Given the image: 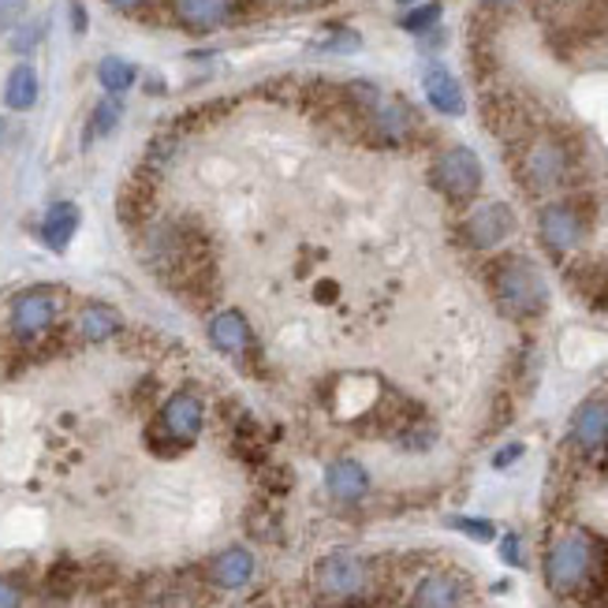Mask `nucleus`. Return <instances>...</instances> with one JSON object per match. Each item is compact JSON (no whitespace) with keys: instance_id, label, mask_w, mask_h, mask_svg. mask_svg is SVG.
<instances>
[{"instance_id":"obj_38","label":"nucleus","mask_w":608,"mask_h":608,"mask_svg":"<svg viewBox=\"0 0 608 608\" xmlns=\"http://www.w3.org/2000/svg\"><path fill=\"white\" fill-rule=\"evenodd\" d=\"M4 142H8V120L0 117V150H4Z\"/></svg>"},{"instance_id":"obj_36","label":"nucleus","mask_w":608,"mask_h":608,"mask_svg":"<svg viewBox=\"0 0 608 608\" xmlns=\"http://www.w3.org/2000/svg\"><path fill=\"white\" fill-rule=\"evenodd\" d=\"M519 0H482V8H489V12H508V8H516Z\"/></svg>"},{"instance_id":"obj_30","label":"nucleus","mask_w":608,"mask_h":608,"mask_svg":"<svg viewBox=\"0 0 608 608\" xmlns=\"http://www.w3.org/2000/svg\"><path fill=\"white\" fill-rule=\"evenodd\" d=\"M26 8H31V0H0V31L12 34L26 19Z\"/></svg>"},{"instance_id":"obj_33","label":"nucleus","mask_w":608,"mask_h":608,"mask_svg":"<svg viewBox=\"0 0 608 608\" xmlns=\"http://www.w3.org/2000/svg\"><path fill=\"white\" fill-rule=\"evenodd\" d=\"M522 452H527V449H522V444H508V449H500L497 455H493V467H497V471L511 467V463H516Z\"/></svg>"},{"instance_id":"obj_40","label":"nucleus","mask_w":608,"mask_h":608,"mask_svg":"<svg viewBox=\"0 0 608 608\" xmlns=\"http://www.w3.org/2000/svg\"><path fill=\"white\" fill-rule=\"evenodd\" d=\"M396 4H404V8H414V4H418V0H396Z\"/></svg>"},{"instance_id":"obj_1","label":"nucleus","mask_w":608,"mask_h":608,"mask_svg":"<svg viewBox=\"0 0 608 608\" xmlns=\"http://www.w3.org/2000/svg\"><path fill=\"white\" fill-rule=\"evenodd\" d=\"M511 165H516V179L527 195L549 198L556 191H564L575 176V146L556 131H534L522 142L508 150Z\"/></svg>"},{"instance_id":"obj_7","label":"nucleus","mask_w":608,"mask_h":608,"mask_svg":"<svg viewBox=\"0 0 608 608\" xmlns=\"http://www.w3.org/2000/svg\"><path fill=\"white\" fill-rule=\"evenodd\" d=\"M56 318H60V296L49 284H34V288L15 291L12 302H8V329H12L19 344L42 340L56 325Z\"/></svg>"},{"instance_id":"obj_25","label":"nucleus","mask_w":608,"mask_h":608,"mask_svg":"<svg viewBox=\"0 0 608 608\" xmlns=\"http://www.w3.org/2000/svg\"><path fill=\"white\" fill-rule=\"evenodd\" d=\"M120 120H123V101L120 98H101L98 104H93V112H90V128H87V139H109L112 131L120 128Z\"/></svg>"},{"instance_id":"obj_3","label":"nucleus","mask_w":608,"mask_h":608,"mask_svg":"<svg viewBox=\"0 0 608 608\" xmlns=\"http://www.w3.org/2000/svg\"><path fill=\"white\" fill-rule=\"evenodd\" d=\"M597 545L601 541L572 530V534H560L545 553V586L556 597H575L586 594L597 567Z\"/></svg>"},{"instance_id":"obj_29","label":"nucleus","mask_w":608,"mask_h":608,"mask_svg":"<svg viewBox=\"0 0 608 608\" xmlns=\"http://www.w3.org/2000/svg\"><path fill=\"white\" fill-rule=\"evenodd\" d=\"M452 530H460V534H467L474 541H493L497 538V527H493L489 519H471V516H452L449 519Z\"/></svg>"},{"instance_id":"obj_2","label":"nucleus","mask_w":608,"mask_h":608,"mask_svg":"<svg viewBox=\"0 0 608 608\" xmlns=\"http://www.w3.org/2000/svg\"><path fill=\"white\" fill-rule=\"evenodd\" d=\"M489 296L511 321H534L549 310V280L527 254H500L486 269Z\"/></svg>"},{"instance_id":"obj_27","label":"nucleus","mask_w":608,"mask_h":608,"mask_svg":"<svg viewBox=\"0 0 608 608\" xmlns=\"http://www.w3.org/2000/svg\"><path fill=\"white\" fill-rule=\"evenodd\" d=\"M436 23H441V4H436V0L411 8V12L400 19V26H404L407 34H430Z\"/></svg>"},{"instance_id":"obj_9","label":"nucleus","mask_w":608,"mask_h":608,"mask_svg":"<svg viewBox=\"0 0 608 608\" xmlns=\"http://www.w3.org/2000/svg\"><path fill=\"white\" fill-rule=\"evenodd\" d=\"M313 586L318 594L332 597V601H351V597H363L369 586V564L363 556L336 549V553L321 556L313 567Z\"/></svg>"},{"instance_id":"obj_28","label":"nucleus","mask_w":608,"mask_h":608,"mask_svg":"<svg viewBox=\"0 0 608 608\" xmlns=\"http://www.w3.org/2000/svg\"><path fill=\"white\" fill-rule=\"evenodd\" d=\"M42 34H45V23H26V19H23V23L12 31V42H8V45H12V53H19V56L34 53L37 45H42Z\"/></svg>"},{"instance_id":"obj_24","label":"nucleus","mask_w":608,"mask_h":608,"mask_svg":"<svg viewBox=\"0 0 608 608\" xmlns=\"http://www.w3.org/2000/svg\"><path fill=\"white\" fill-rule=\"evenodd\" d=\"M139 71L131 60H123V56H104V60L98 64V82L104 93H112V98H120V93H128L131 87H135Z\"/></svg>"},{"instance_id":"obj_22","label":"nucleus","mask_w":608,"mask_h":608,"mask_svg":"<svg viewBox=\"0 0 608 608\" xmlns=\"http://www.w3.org/2000/svg\"><path fill=\"white\" fill-rule=\"evenodd\" d=\"M150 209H154V187L146 176H135L131 184H123L120 191V221L139 228L150 221Z\"/></svg>"},{"instance_id":"obj_23","label":"nucleus","mask_w":608,"mask_h":608,"mask_svg":"<svg viewBox=\"0 0 608 608\" xmlns=\"http://www.w3.org/2000/svg\"><path fill=\"white\" fill-rule=\"evenodd\" d=\"M37 90H42L37 87V71L31 64H15L4 79V104L12 112H31L37 104Z\"/></svg>"},{"instance_id":"obj_26","label":"nucleus","mask_w":608,"mask_h":608,"mask_svg":"<svg viewBox=\"0 0 608 608\" xmlns=\"http://www.w3.org/2000/svg\"><path fill=\"white\" fill-rule=\"evenodd\" d=\"M313 49L318 53H358L363 49V34L351 31V26H332L325 37L313 42Z\"/></svg>"},{"instance_id":"obj_19","label":"nucleus","mask_w":608,"mask_h":608,"mask_svg":"<svg viewBox=\"0 0 608 608\" xmlns=\"http://www.w3.org/2000/svg\"><path fill=\"white\" fill-rule=\"evenodd\" d=\"M232 0H176V19L191 34H209L228 23Z\"/></svg>"},{"instance_id":"obj_35","label":"nucleus","mask_w":608,"mask_h":608,"mask_svg":"<svg viewBox=\"0 0 608 608\" xmlns=\"http://www.w3.org/2000/svg\"><path fill=\"white\" fill-rule=\"evenodd\" d=\"M71 26H75V34L87 31V8L82 4H71Z\"/></svg>"},{"instance_id":"obj_32","label":"nucleus","mask_w":608,"mask_h":608,"mask_svg":"<svg viewBox=\"0 0 608 608\" xmlns=\"http://www.w3.org/2000/svg\"><path fill=\"white\" fill-rule=\"evenodd\" d=\"M23 605V594H19L15 583H8V578H0V608H19Z\"/></svg>"},{"instance_id":"obj_8","label":"nucleus","mask_w":608,"mask_h":608,"mask_svg":"<svg viewBox=\"0 0 608 608\" xmlns=\"http://www.w3.org/2000/svg\"><path fill=\"white\" fill-rule=\"evenodd\" d=\"M418 131H422V120H418V112L411 104L400 98H385L382 93V101H377L374 109H366L358 135L382 150H400L418 135Z\"/></svg>"},{"instance_id":"obj_31","label":"nucleus","mask_w":608,"mask_h":608,"mask_svg":"<svg viewBox=\"0 0 608 608\" xmlns=\"http://www.w3.org/2000/svg\"><path fill=\"white\" fill-rule=\"evenodd\" d=\"M500 560H505L508 567H522L527 560H522V538L519 534H508L500 541Z\"/></svg>"},{"instance_id":"obj_4","label":"nucleus","mask_w":608,"mask_h":608,"mask_svg":"<svg viewBox=\"0 0 608 608\" xmlns=\"http://www.w3.org/2000/svg\"><path fill=\"white\" fill-rule=\"evenodd\" d=\"M590 221H594V206L586 202V195L553 198L538 213V240L553 258H567V254H575L583 246L586 232H590Z\"/></svg>"},{"instance_id":"obj_5","label":"nucleus","mask_w":608,"mask_h":608,"mask_svg":"<svg viewBox=\"0 0 608 608\" xmlns=\"http://www.w3.org/2000/svg\"><path fill=\"white\" fill-rule=\"evenodd\" d=\"M202 418H206L202 396L191 393V388H179V393H173L165 404H161L157 422L146 430L150 449H154L157 455L184 452L187 444H191L195 436L202 433Z\"/></svg>"},{"instance_id":"obj_14","label":"nucleus","mask_w":608,"mask_h":608,"mask_svg":"<svg viewBox=\"0 0 608 608\" xmlns=\"http://www.w3.org/2000/svg\"><path fill=\"white\" fill-rule=\"evenodd\" d=\"M325 489L336 505H358L369 493V474L358 460H332L325 467Z\"/></svg>"},{"instance_id":"obj_12","label":"nucleus","mask_w":608,"mask_h":608,"mask_svg":"<svg viewBox=\"0 0 608 608\" xmlns=\"http://www.w3.org/2000/svg\"><path fill=\"white\" fill-rule=\"evenodd\" d=\"M209 344H213L228 358H246L254 351V332L251 321L240 310H221L209 318Z\"/></svg>"},{"instance_id":"obj_11","label":"nucleus","mask_w":608,"mask_h":608,"mask_svg":"<svg viewBox=\"0 0 608 608\" xmlns=\"http://www.w3.org/2000/svg\"><path fill=\"white\" fill-rule=\"evenodd\" d=\"M482 117H486V128L505 142L508 150L538 131L527 101L516 98V93H489V98L482 101Z\"/></svg>"},{"instance_id":"obj_17","label":"nucleus","mask_w":608,"mask_h":608,"mask_svg":"<svg viewBox=\"0 0 608 608\" xmlns=\"http://www.w3.org/2000/svg\"><path fill=\"white\" fill-rule=\"evenodd\" d=\"M567 284H572V291L586 302V307L608 310V265L605 262H590V258L575 262L572 269H567Z\"/></svg>"},{"instance_id":"obj_20","label":"nucleus","mask_w":608,"mask_h":608,"mask_svg":"<svg viewBox=\"0 0 608 608\" xmlns=\"http://www.w3.org/2000/svg\"><path fill=\"white\" fill-rule=\"evenodd\" d=\"M411 608H463V583L455 575H425L414 590Z\"/></svg>"},{"instance_id":"obj_18","label":"nucleus","mask_w":608,"mask_h":608,"mask_svg":"<svg viewBox=\"0 0 608 608\" xmlns=\"http://www.w3.org/2000/svg\"><path fill=\"white\" fill-rule=\"evenodd\" d=\"M572 441L583 452L608 449V400H590L578 407L575 422H572Z\"/></svg>"},{"instance_id":"obj_16","label":"nucleus","mask_w":608,"mask_h":608,"mask_svg":"<svg viewBox=\"0 0 608 608\" xmlns=\"http://www.w3.org/2000/svg\"><path fill=\"white\" fill-rule=\"evenodd\" d=\"M422 90H425V101H430L436 112H444V117H463V112H467V93H463L460 79H455L444 64L425 68Z\"/></svg>"},{"instance_id":"obj_6","label":"nucleus","mask_w":608,"mask_h":608,"mask_svg":"<svg viewBox=\"0 0 608 608\" xmlns=\"http://www.w3.org/2000/svg\"><path fill=\"white\" fill-rule=\"evenodd\" d=\"M486 173H482V161L471 146H449L433 157L430 165V187L441 198H449L452 206H467L482 195Z\"/></svg>"},{"instance_id":"obj_15","label":"nucleus","mask_w":608,"mask_h":608,"mask_svg":"<svg viewBox=\"0 0 608 608\" xmlns=\"http://www.w3.org/2000/svg\"><path fill=\"white\" fill-rule=\"evenodd\" d=\"M82 224V213L79 206L68 202V198H60V202H53L49 209L42 213V224H37V235H42V243L49 246V251L64 254L75 240V232H79Z\"/></svg>"},{"instance_id":"obj_37","label":"nucleus","mask_w":608,"mask_h":608,"mask_svg":"<svg viewBox=\"0 0 608 608\" xmlns=\"http://www.w3.org/2000/svg\"><path fill=\"white\" fill-rule=\"evenodd\" d=\"M318 299H321V302H329V299H336V284H321V291H318Z\"/></svg>"},{"instance_id":"obj_13","label":"nucleus","mask_w":608,"mask_h":608,"mask_svg":"<svg viewBox=\"0 0 608 608\" xmlns=\"http://www.w3.org/2000/svg\"><path fill=\"white\" fill-rule=\"evenodd\" d=\"M254 556H251V549H243V545H228L221 549L213 560H209V567H206V575H209V583L213 586H221V590H243L246 583L254 578Z\"/></svg>"},{"instance_id":"obj_21","label":"nucleus","mask_w":608,"mask_h":608,"mask_svg":"<svg viewBox=\"0 0 608 608\" xmlns=\"http://www.w3.org/2000/svg\"><path fill=\"white\" fill-rule=\"evenodd\" d=\"M75 325H79V336L87 344H104V340H112L123 329V321L120 310H112L109 302H87L79 310V318H75Z\"/></svg>"},{"instance_id":"obj_39","label":"nucleus","mask_w":608,"mask_h":608,"mask_svg":"<svg viewBox=\"0 0 608 608\" xmlns=\"http://www.w3.org/2000/svg\"><path fill=\"white\" fill-rule=\"evenodd\" d=\"M296 4H302V8H313V4H325V0H296Z\"/></svg>"},{"instance_id":"obj_10","label":"nucleus","mask_w":608,"mask_h":608,"mask_svg":"<svg viewBox=\"0 0 608 608\" xmlns=\"http://www.w3.org/2000/svg\"><path fill=\"white\" fill-rule=\"evenodd\" d=\"M516 209L508 202H482L467 213V221L460 224V235L471 251H497L500 243H508L516 235Z\"/></svg>"},{"instance_id":"obj_34","label":"nucleus","mask_w":608,"mask_h":608,"mask_svg":"<svg viewBox=\"0 0 608 608\" xmlns=\"http://www.w3.org/2000/svg\"><path fill=\"white\" fill-rule=\"evenodd\" d=\"M104 4L112 8V12H123V15H131V12H139L146 0H104Z\"/></svg>"}]
</instances>
